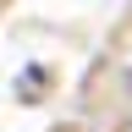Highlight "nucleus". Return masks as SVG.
<instances>
[{
    "label": "nucleus",
    "mask_w": 132,
    "mask_h": 132,
    "mask_svg": "<svg viewBox=\"0 0 132 132\" xmlns=\"http://www.w3.org/2000/svg\"><path fill=\"white\" fill-rule=\"evenodd\" d=\"M127 88H132V72H127Z\"/></svg>",
    "instance_id": "nucleus-1"
}]
</instances>
